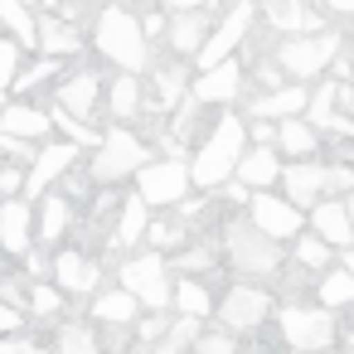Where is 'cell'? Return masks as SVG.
Returning <instances> with one entry per match:
<instances>
[{
  "instance_id": "obj_36",
  "label": "cell",
  "mask_w": 354,
  "mask_h": 354,
  "mask_svg": "<svg viewBox=\"0 0 354 354\" xmlns=\"http://www.w3.org/2000/svg\"><path fill=\"white\" fill-rule=\"evenodd\" d=\"M54 354H107V349L97 344V335H93V330H83V325H68V330L59 335Z\"/></svg>"
},
{
  "instance_id": "obj_43",
  "label": "cell",
  "mask_w": 354,
  "mask_h": 354,
  "mask_svg": "<svg viewBox=\"0 0 354 354\" xmlns=\"http://www.w3.org/2000/svg\"><path fill=\"white\" fill-rule=\"evenodd\" d=\"M0 151H6V160L20 170L25 160H35V146H25V141H15V136H0Z\"/></svg>"
},
{
  "instance_id": "obj_11",
  "label": "cell",
  "mask_w": 354,
  "mask_h": 354,
  "mask_svg": "<svg viewBox=\"0 0 354 354\" xmlns=\"http://www.w3.org/2000/svg\"><path fill=\"white\" fill-rule=\"evenodd\" d=\"M248 30H252V6H233V10H223V15H218V25L209 30V39H204V49L194 54V64H199V73H209V68H218V64H228V59L238 54V44L248 39Z\"/></svg>"
},
{
  "instance_id": "obj_5",
  "label": "cell",
  "mask_w": 354,
  "mask_h": 354,
  "mask_svg": "<svg viewBox=\"0 0 354 354\" xmlns=\"http://www.w3.org/2000/svg\"><path fill=\"white\" fill-rule=\"evenodd\" d=\"M277 325H281V339L291 344V354H325L335 349V315L320 310V306H301V301H286V310H277Z\"/></svg>"
},
{
  "instance_id": "obj_34",
  "label": "cell",
  "mask_w": 354,
  "mask_h": 354,
  "mask_svg": "<svg viewBox=\"0 0 354 354\" xmlns=\"http://www.w3.org/2000/svg\"><path fill=\"white\" fill-rule=\"evenodd\" d=\"M330 257H335V252H330L320 238H310V233L296 238V267H301V272H330Z\"/></svg>"
},
{
  "instance_id": "obj_40",
  "label": "cell",
  "mask_w": 354,
  "mask_h": 354,
  "mask_svg": "<svg viewBox=\"0 0 354 354\" xmlns=\"http://www.w3.org/2000/svg\"><path fill=\"white\" fill-rule=\"evenodd\" d=\"M15 73H20V49H15L6 35H0V93L15 83Z\"/></svg>"
},
{
  "instance_id": "obj_41",
  "label": "cell",
  "mask_w": 354,
  "mask_h": 354,
  "mask_svg": "<svg viewBox=\"0 0 354 354\" xmlns=\"http://www.w3.org/2000/svg\"><path fill=\"white\" fill-rule=\"evenodd\" d=\"M0 354H49V349L30 335H0Z\"/></svg>"
},
{
  "instance_id": "obj_30",
  "label": "cell",
  "mask_w": 354,
  "mask_h": 354,
  "mask_svg": "<svg viewBox=\"0 0 354 354\" xmlns=\"http://www.w3.org/2000/svg\"><path fill=\"white\" fill-rule=\"evenodd\" d=\"M175 310H180L185 320H204V315L214 310V291H209L204 281H194V277H180V286H175Z\"/></svg>"
},
{
  "instance_id": "obj_2",
  "label": "cell",
  "mask_w": 354,
  "mask_h": 354,
  "mask_svg": "<svg viewBox=\"0 0 354 354\" xmlns=\"http://www.w3.org/2000/svg\"><path fill=\"white\" fill-rule=\"evenodd\" d=\"M93 44H97V54H102L107 64H117V68L131 73V78L146 73V64H151V44H146V35H141V20H136L131 10H122V6H112V10L97 15Z\"/></svg>"
},
{
  "instance_id": "obj_27",
  "label": "cell",
  "mask_w": 354,
  "mask_h": 354,
  "mask_svg": "<svg viewBox=\"0 0 354 354\" xmlns=\"http://www.w3.org/2000/svg\"><path fill=\"white\" fill-rule=\"evenodd\" d=\"M272 151H286V156L310 160V156L320 151V136H315L301 117H291V122H277V141H272Z\"/></svg>"
},
{
  "instance_id": "obj_48",
  "label": "cell",
  "mask_w": 354,
  "mask_h": 354,
  "mask_svg": "<svg viewBox=\"0 0 354 354\" xmlns=\"http://www.w3.org/2000/svg\"><path fill=\"white\" fill-rule=\"evenodd\" d=\"M257 83H262V88H272V93H277V88H286V78L277 73V64H262V68H257Z\"/></svg>"
},
{
  "instance_id": "obj_45",
  "label": "cell",
  "mask_w": 354,
  "mask_h": 354,
  "mask_svg": "<svg viewBox=\"0 0 354 354\" xmlns=\"http://www.w3.org/2000/svg\"><path fill=\"white\" fill-rule=\"evenodd\" d=\"M25 189V175L15 165H0V194H20Z\"/></svg>"
},
{
  "instance_id": "obj_44",
  "label": "cell",
  "mask_w": 354,
  "mask_h": 354,
  "mask_svg": "<svg viewBox=\"0 0 354 354\" xmlns=\"http://www.w3.org/2000/svg\"><path fill=\"white\" fill-rule=\"evenodd\" d=\"M209 262H214V248H194V252L175 257L170 267H175V272H189V267H209Z\"/></svg>"
},
{
  "instance_id": "obj_52",
  "label": "cell",
  "mask_w": 354,
  "mask_h": 354,
  "mask_svg": "<svg viewBox=\"0 0 354 354\" xmlns=\"http://www.w3.org/2000/svg\"><path fill=\"white\" fill-rule=\"evenodd\" d=\"M339 272L354 281V248H344V252H339Z\"/></svg>"
},
{
  "instance_id": "obj_53",
  "label": "cell",
  "mask_w": 354,
  "mask_h": 354,
  "mask_svg": "<svg viewBox=\"0 0 354 354\" xmlns=\"http://www.w3.org/2000/svg\"><path fill=\"white\" fill-rule=\"evenodd\" d=\"M339 204H344V218H349V233H354V189H349V194H344Z\"/></svg>"
},
{
  "instance_id": "obj_46",
  "label": "cell",
  "mask_w": 354,
  "mask_h": 354,
  "mask_svg": "<svg viewBox=\"0 0 354 354\" xmlns=\"http://www.w3.org/2000/svg\"><path fill=\"white\" fill-rule=\"evenodd\" d=\"M165 325H170L165 315H146V320H141V339H146V344H156V339L165 335Z\"/></svg>"
},
{
  "instance_id": "obj_23",
  "label": "cell",
  "mask_w": 354,
  "mask_h": 354,
  "mask_svg": "<svg viewBox=\"0 0 354 354\" xmlns=\"http://www.w3.org/2000/svg\"><path fill=\"white\" fill-rule=\"evenodd\" d=\"M238 185L243 189H257V194H267L272 185H277V175H281V160H277V151L272 146H252V151H243V160H238Z\"/></svg>"
},
{
  "instance_id": "obj_32",
  "label": "cell",
  "mask_w": 354,
  "mask_h": 354,
  "mask_svg": "<svg viewBox=\"0 0 354 354\" xmlns=\"http://www.w3.org/2000/svg\"><path fill=\"white\" fill-rule=\"evenodd\" d=\"M315 296H320V310H344V306H354V281L339 272V267H330V272H320V281H315Z\"/></svg>"
},
{
  "instance_id": "obj_55",
  "label": "cell",
  "mask_w": 354,
  "mask_h": 354,
  "mask_svg": "<svg viewBox=\"0 0 354 354\" xmlns=\"http://www.w3.org/2000/svg\"><path fill=\"white\" fill-rule=\"evenodd\" d=\"M286 354H291V349H286Z\"/></svg>"
},
{
  "instance_id": "obj_37",
  "label": "cell",
  "mask_w": 354,
  "mask_h": 354,
  "mask_svg": "<svg viewBox=\"0 0 354 354\" xmlns=\"http://www.w3.org/2000/svg\"><path fill=\"white\" fill-rule=\"evenodd\" d=\"M30 310H35V315H44V320H54V315L64 310V291H54V286L35 281V286H30Z\"/></svg>"
},
{
  "instance_id": "obj_1",
  "label": "cell",
  "mask_w": 354,
  "mask_h": 354,
  "mask_svg": "<svg viewBox=\"0 0 354 354\" xmlns=\"http://www.w3.org/2000/svg\"><path fill=\"white\" fill-rule=\"evenodd\" d=\"M243 141H248L243 117H218V127L194 146V160L185 165L189 170V185H199V189L228 185L233 170H238V160H243Z\"/></svg>"
},
{
  "instance_id": "obj_54",
  "label": "cell",
  "mask_w": 354,
  "mask_h": 354,
  "mask_svg": "<svg viewBox=\"0 0 354 354\" xmlns=\"http://www.w3.org/2000/svg\"><path fill=\"white\" fill-rule=\"evenodd\" d=\"M349 339H354V330H349Z\"/></svg>"
},
{
  "instance_id": "obj_24",
  "label": "cell",
  "mask_w": 354,
  "mask_h": 354,
  "mask_svg": "<svg viewBox=\"0 0 354 354\" xmlns=\"http://www.w3.org/2000/svg\"><path fill=\"white\" fill-rule=\"evenodd\" d=\"M267 20H272L286 39H301V35H320V30H325V15L296 6V0H286V6H267Z\"/></svg>"
},
{
  "instance_id": "obj_7",
  "label": "cell",
  "mask_w": 354,
  "mask_h": 354,
  "mask_svg": "<svg viewBox=\"0 0 354 354\" xmlns=\"http://www.w3.org/2000/svg\"><path fill=\"white\" fill-rule=\"evenodd\" d=\"M136 199L146 209H180L189 199V170H185V160H146L136 170Z\"/></svg>"
},
{
  "instance_id": "obj_28",
  "label": "cell",
  "mask_w": 354,
  "mask_h": 354,
  "mask_svg": "<svg viewBox=\"0 0 354 354\" xmlns=\"http://www.w3.org/2000/svg\"><path fill=\"white\" fill-rule=\"evenodd\" d=\"M189 73H185V64H165V68H156V102H151V112H165V107H180L185 102V83Z\"/></svg>"
},
{
  "instance_id": "obj_47",
  "label": "cell",
  "mask_w": 354,
  "mask_h": 354,
  "mask_svg": "<svg viewBox=\"0 0 354 354\" xmlns=\"http://www.w3.org/2000/svg\"><path fill=\"white\" fill-rule=\"evenodd\" d=\"M141 35H146V44H151V39H160V35H165V15H160V10H156V15H146V20H141Z\"/></svg>"
},
{
  "instance_id": "obj_35",
  "label": "cell",
  "mask_w": 354,
  "mask_h": 354,
  "mask_svg": "<svg viewBox=\"0 0 354 354\" xmlns=\"http://www.w3.org/2000/svg\"><path fill=\"white\" fill-rule=\"evenodd\" d=\"M146 238L165 252V248H180V243L189 238V223H185L180 214H175V218H156V223H146Z\"/></svg>"
},
{
  "instance_id": "obj_15",
  "label": "cell",
  "mask_w": 354,
  "mask_h": 354,
  "mask_svg": "<svg viewBox=\"0 0 354 354\" xmlns=\"http://www.w3.org/2000/svg\"><path fill=\"white\" fill-rule=\"evenodd\" d=\"M97 102H102V78H97L93 68H83V73H73V78H64V83H59V112H64V117H73V122L93 127Z\"/></svg>"
},
{
  "instance_id": "obj_10",
  "label": "cell",
  "mask_w": 354,
  "mask_h": 354,
  "mask_svg": "<svg viewBox=\"0 0 354 354\" xmlns=\"http://www.w3.org/2000/svg\"><path fill=\"white\" fill-rule=\"evenodd\" d=\"M165 15V44L180 54V59H194L218 20L214 6H175V10H160Z\"/></svg>"
},
{
  "instance_id": "obj_25",
  "label": "cell",
  "mask_w": 354,
  "mask_h": 354,
  "mask_svg": "<svg viewBox=\"0 0 354 354\" xmlns=\"http://www.w3.org/2000/svg\"><path fill=\"white\" fill-rule=\"evenodd\" d=\"M68 223H73V204L64 199V194H44L39 199V243H59V238H68Z\"/></svg>"
},
{
  "instance_id": "obj_9",
  "label": "cell",
  "mask_w": 354,
  "mask_h": 354,
  "mask_svg": "<svg viewBox=\"0 0 354 354\" xmlns=\"http://www.w3.org/2000/svg\"><path fill=\"white\" fill-rule=\"evenodd\" d=\"M248 223L272 243H296L306 233V214L291 209L281 194H248Z\"/></svg>"
},
{
  "instance_id": "obj_8",
  "label": "cell",
  "mask_w": 354,
  "mask_h": 354,
  "mask_svg": "<svg viewBox=\"0 0 354 354\" xmlns=\"http://www.w3.org/2000/svg\"><path fill=\"white\" fill-rule=\"evenodd\" d=\"M170 267H165V257L160 252H141V257H127L122 262V286L117 291H127L136 306H151V310H165L170 306V277H165Z\"/></svg>"
},
{
  "instance_id": "obj_38",
  "label": "cell",
  "mask_w": 354,
  "mask_h": 354,
  "mask_svg": "<svg viewBox=\"0 0 354 354\" xmlns=\"http://www.w3.org/2000/svg\"><path fill=\"white\" fill-rule=\"evenodd\" d=\"M49 73H59V64H49V59H39V64H30V68H20L10 88H15V93H35V88H39V83H44Z\"/></svg>"
},
{
  "instance_id": "obj_12",
  "label": "cell",
  "mask_w": 354,
  "mask_h": 354,
  "mask_svg": "<svg viewBox=\"0 0 354 354\" xmlns=\"http://www.w3.org/2000/svg\"><path fill=\"white\" fill-rule=\"evenodd\" d=\"M78 160H83V151H78V146H68V141H49V146H44V151H35V160H30L25 194H30V199H44L64 175H73V170H78Z\"/></svg>"
},
{
  "instance_id": "obj_33",
  "label": "cell",
  "mask_w": 354,
  "mask_h": 354,
  "mask_svg": "<svg viewBox=\"0 0 354 354\" xmlns=\"http://www.w3.org/2000/svg\"><path fill=\"white\" fill-rule=\"evenodd\" d=\"M0 25L10 30L6 39H10L15 49H35V15L20 6V0H0Z\"/></svg>"
},
{
  "instance_id": "obj_17",
  "label": "cell",
  "mask_w": 354,
  "mask_h": 354,
  "mask_svg": "<svg viewBox=\"0 0 354 354\" xmlns=\"http://www.w3.org/2000/svg\"><path fill=\"white\" fill-rule=\"evenodd\" d=\"M35 243V209L30 199H6L0 204V248L10 257H25Z\"/></svg>"
},
{
  "instance_id": "obj_14",
  "label": "cell",
  "mask_w": 354,
  "mask_h": 354,
  "mask_svg": "<svg viewBox=\"0 0 354 354\" xmlns=\"http://www.w3.org/2000/svg\"><path fill=\"white\" fill-rule=\"evenodd\" d=\"M277 185L286 189L281 199H286L291 209H315L320 194H325V165H320V160H291V165H281Z\"/></svg>"
},
{
  "instance_id": "obj_21",
  "label": "cell",
  "mask_w": 354,
  "mask_h": 354,
  "mask_svg": "<svg viewBox=\"0 0 354 354\" xmlns=\"http://www.w3.org/2000/svg\"><path fill=\"white\" fill-rule=\"evenodd\" d=\"M306 112V88L301 83H286V88H277V93H267V97H257L252 107H248V122H291V117H301Z\"/></svg>"
},
{
  "instance_id": "obj_18",
  "label": "cell",
  "mask_w": 354,
  "mask_h": 354,
  "mask_svg": "<svg viewBox=\"0 0 354 354\" xmlns=\"http://www.w3.org/2000/svg\"><path fill=\"white\" fill-rule=\"evenodd\" d=\"M35 49L49 59V64H59V59H73L78 49H83V35L68 25V20H59V15H39L35 20Z\"/></svg>"
},
{
  "instance_id": "obj_49",
  "label": "cell",
  "mask_w": 354,
  "mask_h": 354,
  "mask_svg": "<svg viewBox=\"0 0 354 354\" xmlns=\"http://www.w3.org/2000/svg\"><path fill=\"white\" fill-rule=\"evenodd\" d=\"M248 127H252L257 146H272V141H277V127H272V122H248Z\"/></svg>"
},
{
  "instance_id": "obj_31",
  "label": "cell",
  "mask_w": 354,
  "mask_h": 354,
  "mask_svg": "<svg viewBox=\"0 0 354 354\" xmlns=\"http://www.w3.org/2000/svg\"><path fill=\"white\" fill-rule=\"evenodd\" d=\"M141 315V306L127 296V291H102L97 301H93V320L97 325H131Z\"/></svg>"
},
{
  "instance_id": "obj_29",
  "label": "cell",
  "mask_w": 354,
  "mask_h": 354,
  "mask_svg": "<svg viewBox=\"0 0 354 354\" xmlns=\"http://www.w3.org/2000/svg\"><path fill=\"white\" fill-rule=\"evenodd\" d=\"M146 223H151V209H146L136 194H127V199L117 204L112 233H117V243H141V238H146Z\"/></svg>"
},
{
  "instance_id": "obj_4",
  "label": "cell",
  "mask_w": 354,
  "mask_h": 354,
  "mask_svg": "<svg viewBox=\"0 0 354 354\" xmlns=\"http://www.w3.org/2000/svg\"><path fill=\"white\" fill-rule=\"evenodd\" d=\"M223 248H228L233 272H243L248 281H267V277H277V272H281V243L262 238L248 218H233V223H228Z\"/></svg>"
},
{
  "instance_id": "obj_50",
  "label": "cell",
  "mask_w": 354,
  "mask_h": 354,
  "mask_svg": "<svg viewBox=\"0 0 354 354\" xmlns=\"http://www.w3.org/2000/svg\"><path fill=\"white\" fill-rule=\"evenodd\" d=\"M10 330H20V310H10L6 301H0V335H10Z\"/></svg>"
},
{
  "instance_id": "obj_13",
  "label": "cell",
  "mask_w": 354,
  "mask_h": 354,
  "mask_svg": "<svg viewBox=\"0 0 354 354\" xmlns=\"http://www.w3.org/2000/svg\"><path fill=\"white\" fill-rule=\"evenodd\" d=\"M214 310H218V320H223L228 335H233V330H262L267 315H272V296H267L262 286H233Z\"/></svg>"
},
{
  "instance_id": "obj_20",
  "label": "cell",
  "mask_w": 354,
  "mask_h": 354,
  "mask_svg": "<svg viewBox=\"0 0 354 354\" xmlns=\"http://www.w3.org/2000/svg\"><path fill=\"white\" fill-rule=\"evenodd\" d=\"M54 127H49V112H39V107H30V102H6L0 107V136H15V141H25V146H35L39 136H49Z\"/></svg>"
},
{
  "instance_id": "obj_16",
  "label": "cell",
  "mask_w": 354,
  "mask_h": 354,
  "mask_svg": "<svg viewBox=\"0 0 354 354\" xmlns=\"http://www.w3.org/2000/svg\"><path fill=\"white\" fill-rule=\"evenodd\" d=\"M238 93H243V64H238V59H228V64H218V68H209V73H199V78L189 83V97H194L199 107L233 102Z\"/></svg>"
},
{
  "instance_id": "obj_3",
  "label": "cell",
  "mask_w": 354,
  "mask_h": 354,
  "mask_svg": "<svg viewBox=\"0 0 354 354\" xmlns=\"http://www.w3.org/2000/svg\"><path fill=\"white\" fill-rule=\"evenodd\" d=\"M146 141L131 131V127H112L102 141H97V156L88 160V185H117V180H131L141 165H146Z\"/></svg>"
},
{
  "instance_id": "obj_22",
  "label": "cell",
  "mask_w": 354,
  "mask_h": 354,
  "mask_svg": "<svg viewBox=\"0 0 354 354\" xmlns=\"http://www.w3.org/2000/svg\"><path fill=\"white\" fill-rule=\"evenodd\" d=\"M310 228H315L310 238H320L330 252H335V248H339V252L354 248V233H349V218H344V204H339V199H320V204L310 209Z\"/></svg>"
},
{
  "instance_id": "obj_26",
  "label": "cell",
  "mask_w": 354,
  "mask_h": 354,
  "mask_svg": "<svg viewBox=\"0 0 354 354\" xmlns=\"http://www.w3.org/2000/svg\"><path fill=\"white\" fill-rule=\"evenodd\" d=\"M107 107H112V122L117 127H127L141 107H146V97H141V78H131V73H122V78H112V93H107Z\"/></svg>"
},
{
  "instance_id": "obj_6",
  "label": "cell",
  "mask_w": 354,
  "mask_h": 354,
  "mask_svg": "<svg viewBox=\"0 0 354 354\" xmlns=\"http://www.w3.org/2000/svg\"><path fill=\"white\" fill-rule=\"evenodd\" d=\"M339 39H344L339 30L281 39V44H277V73H281V78H315V73H325V64L339 54Z\"/></svg>"
},
{
  "instance_id": "obj_39",
  "label": "cell",
  "mask_w": 354,
  "mask_h": 354,
  "mask_svg": "<svg viewBox=\"0 0 354 354\" xmlns=\"http://www.w3.org/2000/svg\"><path fill=\"white\" fill-rule=\"evenodd\" d=\"M194 354H238V349H233V335L228 330H199Z\"/></svg>"
},
{
  "instance_id": "obj_51",
  "label": "cell",
  "mask_w": 354,
  "mask_h": 354,
  "mask_svg": "<svg viewBox=\"0 0 354 354\" xmlns=\"http://www.w3.org/2000/svg\"><path fill=\"white\" fill-rule=\"evenodd\" d=\"M218 189H223V199H228V204H248V189H243L238 180H228V185H218Z\"/></svg>"
},
{
  "instance_id": "obj_42",
  "label": "cell",
  "mask_w": 354,
  "mask_h": 354,
  "mask_svg": "<svg viewBox=\"0 0 354 354\" xmlns=\"http://www.w3.org/2000/svg\"><path fill=\"white\" fill-rule=\"evenodd\" d=\"M330 189H354V165H325V194Z\"/></svg>"
},
{
  "instance_id": "obj_19",
  "label": "cell",
  "mask_w": 354,
  "mask_h": 354,
  "mask_svg": "<svg viewBox=\"0 0 354 354\" xmlns=\"http://www.w3.org/2000/svg\"><path fill=\"white\" fill-rule=\"evenodd\" d=\"M97 257H88V252H78V248H64V252H54V281H59V291H73V296H88L93 286H97Z\"/></svg>"
}]
</instances>
